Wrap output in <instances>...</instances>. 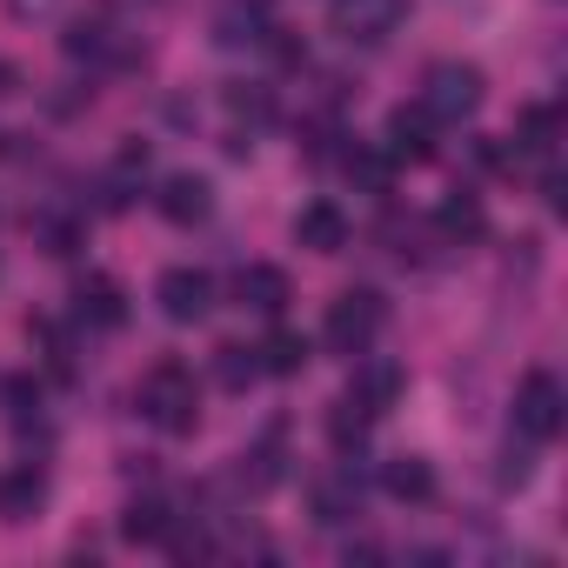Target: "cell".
I'll return each instance as SVG.
<instances>
[{
	"mask_svg": "<svg viewBox=\"0 0 568 568\" xmlns=\"http://www.w3.org/2000/svg\"><path fill=\"white\" fill-rule=\"evenodd\" d=\"M154 302H161L168 322H207V308H214V281H207L201 267H168V274L154 281Z\"/></svg>",
	"mask_w": 568,
	"mask_h": 568,
	"instance_id": "cell-5",
	"label": "cell"
},
{
	"mask_svg": "<svg viewBox=\"0 0 568 568\" xmlns=\"http://www.w3.org/2000/svg\"><path fill=\"white\" fill-rule=\"evenodd\" d=\"M234 295H241V308H254V315H281V308H288V274L267 267V261H254V267L234 274Z\"/></svg>",
	"mask_w": 568,
	"mask_h": 568,
	"instance_id": "cell-13",
	"label": "cell"
},
{
	"mask_svg": "<svg viewBox=\"0 0 568 568\" xmlns=\"http://www.w3.org/2000/svg\"><path fill=\"white\" fill-rule=\"evenodd\" d=\"M8 8H14V21H41V14L61 8V0H8Z\"/></svg>",
	"mask_w": 568,
	"mask_h": 568,
	"instance_id": "cell-24",
	"label": "cell"
},
{
	"mask_svg": "<svg viewBox=\"0 0 568 568\" xmlns=\"http://www.w3.org/2000/svg\"><path fill=\"white\" fill-rule=\"evenodd\" d=\"M254 368H261V375H302V368H308V342L288 335V328H274V335L254 348Z\"/></svg>",
	"mask_w": 568,
	"mask_h": 568,
	"instance_id": "cell-17",
	"label": "cell"
},
{
	"mask_svg": "<svg viewBox=\"0 0 568 568\" xmlns=\"http://www.w3.org/2000/svg\"><path fill=\"white\" fill-rule=\"evenodd\" d=\"M435 154V121H428V108L415 101V108H395L388 114V161H428Z\"/></svg>",
	"mask_w": 568,
	"mask_h": 568,
	"instance_id": "cell-10",
	"label": "cell"
},
{
	"mask_svg": "<svg viewBox=\"0 0 568 568\" xmlns=\"http://www.w3.org/2000/svg\"><path fill=\"white\" fill-rule=\"evenodd\" d=\"M368 422H375V415H368L362 402H342V408L328 415V435H335V448H362V442H368Z\"/></svg>",
	"mask_w": 568,
	"mask_h": 568,
	"instance_id": "cell-21",
	"label": "cell"
},
{
	"mask_svg": "<svg viewBox=\"0 0 568 568\" xmlns=\"http://www.w3.org/2000/svg\"><path fill=\"white\" fill-rule=\"evenodd\" d=\"M295 241L315 247V254H342V247H348V214H342L335 201H308V207L295 214Z\"/></svg>",
	"mask_w": 568,
	"mask_h": 568,
	"instance_id": "cell-11",
	"label": "cell"
},
{
	"mask_svg": "<svg viewBox=\"0 0 568 568\" xmlns=\"http://www.w3.org/2000/svg\"><path fill=\"white\" fill-rule=\"evenodd\" d=\"M395 395H402V368H395L388 355H368V348H362V355H355V382H348V402H362L368 415H382Z\"/></svg>",
	"mask_w": 568,
	"mask_h": 568,
	"instance_id": "cell-8",
	"label": "cell"
},
{
	"mask_svg": "<svg viewBox=\"0 0 568 568\" xmlns=\"http://www.w3.org/2000/svg\"><path fill=\"white\" fill-rule=\"evenodd\" d=\"M348 181H355V187H368V194H388V181H395L388 148H355V154H348Z\"/></svg>",
	"mask_w": 568,
	"mask_h": 568,
	"instance_id": "cell-19",
	"label": "cell"
},
{
	"mask_svg": "<svg viewBox=\"0 0 568 568\" xmlns=\"http://www.w3.org/2000/svg\"><path fill=\"white\" fill-rule=\"evenodd\" d=\"M41 501H48V475H41L34 462L0 468V521H28Z\"/></svg>",
	"mask_w": 568,
	"mask_h": 568,
	"instance_id": "cell-9",
	"label": "cell"
},
{
	"mask_svg": "<svg viewBox=\"0 0 568 568\" xmlns=\"http://www.w3.org/2000/svg\"><path fill=\"white\" fill-rule=\"evenodd\" d=\"M561 422H568V395H561V382L555 375H528L521 388H515V428L528 435V442H555L561 435Z\"/></svg>",
	"mask_w": 568,
	"mask_h": 568,
	"instance_id": "cell-4",
	"label": "cell"
},
{
	"mask_svg": "<svg viewBox=\"0 0 568 568\" xmlns=\"http://www.w3.org/2000/svg\"><path fill=\"white\" fill-rule=\"evenodd\" d=\"M134 402H141V415H148L161 435H187L194 415H201V388H194V375H187L181 362H154V368L141 375Z\"/></svg>",
	"mask_w": 568,
	"mask_h": 568,
	"instance_id": "cell-1",
	"label": "cell"
},
{
	"mask_svg": "<svg viewBox=\"0 0 568 568\" xmlns=\"http://www.w3.org/2000/svg\"><path fill=\"white\" fill-rule=\"evenodd\" d=\"M121 535H128V541H174V515H168L154 495H148V501H128Z\"/></svg>",
	"mask_w": 568,
	"mask_h": 568,
	"instance_id": "cell-18",
	"label": "cell"
},
{
	"mask_svg": "<svg viewBox=\"0 0 568 568\" xmlns=\"http://www.w3.org/2000/svg\"><path fill=\"white\" fill-rule=\"evenodd\" d=\"M362 515V481L342 468V475H322L315 481V521H328V528H342V521H355Z\"/></svg>",
	"mask_w": 568,
	"mask_h": 568,
	"instance_id": "cell-15",
	"label": "cell"
},
{
	"mask_svg": "<svg viewBox=\"0 0 568 568\" xmlns=\"http://www.w3.org/2000/svg\"><path fill=\"white\" fill-rule=\"evenodd\" d=\"M408 21V0H335V28L348 34V41H388L395 28Z\"/></svg>",
	"mask_w": 568,
	"mask_h": 568,
	"instance_id": "cell-7",
	"label": "cell"
},
{
	"mask_svg": "<svg viewBox=\"0 0 568 568\" xmlns=\"http://www.w3.org/2000/svg\"><path fill=\"white\" fill-rule=\"evenodd\" d=\"M207 207H214V187H207L201 174H168V181H161V214H168L174 227L207 221Z\"/></svg>",
	"mask_w": 568,
	"mask_h": 568,
	"instance_id": "cell-14",
	"label": "cell"
},
{
	"mask_svg": "<svg viewBox=\"0 0 568 568\" xmlns=\"http://www.w3.org/2000/svg\"><path fill=\"white\" fill-rule=\"evenodd\" d=\"M74 315L88 322V328H101V335H114L121 322H128V302H121V288L108 274H88L81 288H74Z\"/></svg>",
	"mask_w": 568,
	"mask_h": 568,
	"instance_id": "cell-12",
	"label": "cell"
},
{
	"mask_svg": "<svg viewBox=\"0 0 568 568\" xmlns=\"http://www.w3.org/2000/svg\"><path fill=\"white\" fill-rule=\"evenodd\" d=\"M382 322H388L382 295H375V288H348V295L328 302V348H335V355H362V348H375Z\"/></svg>",
	"mask_w": 568,
	"mask_h": 568,
	"instance_id": "cell-2",
	"label": "cell"
},
{
	"mask_svg": "<svg viewBox=\"0 0 568 568\" xmlns=\"http://www.w3.org/2000/svg\"><path fill=\"white\" fill-rule=\"evenodd\" d=\"M61 48H68V61H88V68H121V61H134V41H128L114 21H101V14H94V21H74Z\"/></svg>",
	"mask_w": 568,
	"mask_h": 568,
	"instance_id": "cell-6",
	"label": "cell"
},
{
	"mask_svg": "<svg viewBox=\"0 0 568 568\" xmlns=\"http://www.w3.org/2000/svg\"><path fill=\"white\" fill-rule=\"evenodd\" d=\"M261 368H254V348H221V382L227 388H241V382H254Z\"/></svg>",
	"mask_w": 568,
	"mask_h": 568,
	"instance_id": "cell-23",
	"label": "cell"
},
{
	"mask_svg": "<svg viewBox=\"0 0 568 568\" xmlns=\"http://www.w3.org/2000/svg\"><path fill=\"white\" fill-rule=\"evenodd\" d=\"M435 221H442V234H455V241H475V234H481V201H475L468 187H455V194L442 201V214H435Z\"/></svg>",
	"mask_w": 568,
	"mask_h": 568,
	"instance_id": "cell-20",
	"label": "cell"
},
{
	"mask_svg": "<svg viewBox=\"0 0 568 568\" xmlns=\"http://www.w3.org/2000/svg\"><path fill=\"white\" fill-rule=\"evenodd\" d=\"M382 488H388L395 501H428V495H435V468H428L422 455H395V462L382 468Z\"/></svg>",
	"mask_w": 568,
	"mask_h": 568,
	"instance_id": "cell-16",
	"label": "cell"
},
{
	"mask_svg": "<svg viewBox=\"0 0 568 568\" xmlns=\"http://www.w3.org/2000/svg\"><path fill=\"white\" fill-rule=\"evenodd\" d=\"M521 154H555V108L521 114Z\"/></svg>",
	"mask_w": 568,
	"mask_h": 568,
	"instance_id": "cell-22",
	"label": "cell"
},
{
	"mask_svg": "<svg viewBox=\"0 0 568 568\" xmlns=\"http://www.w3.org/2000/svg\"><path fill=\"white\" fill-rule=\"evenodd\" d=\"M422 108H428V121H435V128L468 121V114L481 108V74H475V68H462V61L428 68V81H422Z\"/></svg>",
	"mask_w": 568,
	"mask_h": 568,
	"instance_id": "cell-3",
	"label": "cell"
}]
</instances>
